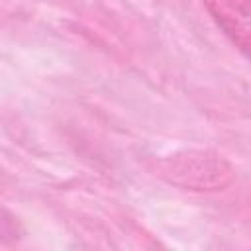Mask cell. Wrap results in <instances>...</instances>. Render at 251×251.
I'll return each mask as SVG.
<instances>
[{
    "instance_id": "obj_1",
    "label": "cell",
    "mask_w": 251,
    "mask_h": 251,
    "mask_svg": "<svg viewBox=\"0 0 251 251\" xmlns=\"http://www.w3.org/2000/svg\"><path fill=\"white\" fill-rule=\"evenodd\" d=\"M204 6L218 27L247 57L251 33V0H204Z\"/></svg>"
},
{
    "instance_id": "obj_2",
    "label": "cell",
    "mask_w": 251,
    "mask_h": 251,
    "mask_svg": "<svg viewBox=\"0 0 251 251\" xmlns=\"http://www.w3.org/2000/svg\"><path fill=\"white\" fill-rule=\"evenodd\" d=\"M173 180L182 186H194L198 190L222 186L229 180L231 169L222 159H208V157H192V159H178L173 165Z\"/></svg>"
},
{
    "instance_id": "obj_3",
    "label": "cell",
    "mask_w": 251,
    "mask_h": 251,
    "mask_svg": "<svg viewBox=\"0 0 251 251\" xmlns=\"http://www.w3.org/2000/svg\"><path fill=\"white\" fill-rule=\"evenodd\" d=\"M18 222L12 214H8L4 208H0V239H14L18 237Z\"/></svg>"
}]
</instances>
